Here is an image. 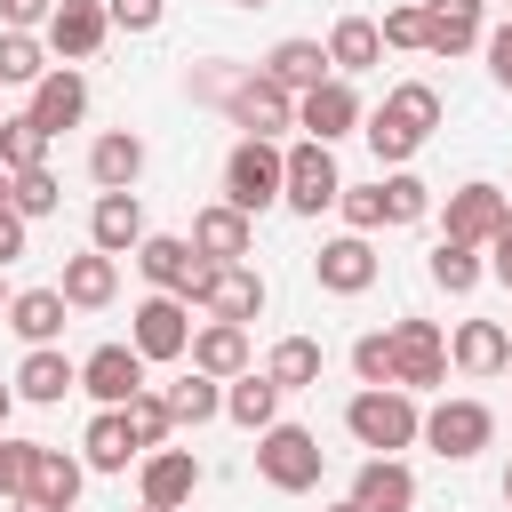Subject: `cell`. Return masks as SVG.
Returning a JSON list of instances; mask_svg holds the SVG:
<instances>
[{
    "mask_svg": "<svg viewBox=\"0 0 512 512\" xmlns=\"http://www.w3.org/2000/svg\"><path fill=\"white\" fill-rule=\"evenodd\" d=\"M296 120L312 128V144H336L344 128H360V96H352V80H336V72H328L312 96H296Z\"/></svg>",
    "mask_w": 512,
    "mask_h": 512,
    "instance_id": "cell-14",
    "label": "cell"
},
{
    "mask_svg": "<svg viewBox=\"0 0 512 512\" xmlns=\"http://www.w3.org/2000/svg\"><path fill=\"white\" fill-rule=\"evenodd\" d=\"M16 392H24V400H64V392H80V368H72L56 344H32L24 368H16Z\"/></svg>",
    "mask_w": 512,
    "mask_h": 512,
    "instance_id": "cell-26",
    "label": "cell"
},
{
    "mask_svg": "<svg viewBox=\"0 0 512 512\" xmlns=\"http://www.w3.org/2000/svg\"><path fill=\"white\" fill-rule=\"evenodd\" d=\"M0 168H8V176H24V168H48V128H40L32 112L0 120Z\"/></svg>",
    "mask_w": 512,
    "mask_h": 512,
    "instance_id": "cell-32",
    "label": "cell"
},
{
    "mask_svg": "<svg viewBox=\"0 0 512 512\" xmlns=\"http://www.w3.org/2000/svg\"><path fill=\"white\" fill-rule=\"evenodd\" d=\"M192 296H200V304H208L216 320H232V328L264 312V280H256L248 264H208V280H200Z\"/></svg>",
    "mask_w": 512,
    "mask_h": 512,
    "instance_id": "cell-11",
    "label": "cell"
},
{
    "mask_svg": "<svg viewBox=\"0 0 512 512\" xmlns=\"http://www.w3.org/2000/svg\"><path fill=\"white\" fill-rule=\"evenodd\" d=\"M136 264H144V280H152L160 296H192V288L208 280V256H200L192 240H176V232H152V240L136 248Z\"/></svg>",
    "mask_w": 512,
    "mask_h": 512,
    "instance_id": "cell-7",
    "label": "cell"
},
{
    "mask_svg": "<svg viewBox=\"0 0 512 512\" xmlns=\"http://www.w3.org/2000/svg\"><path fill=\"white\" fill-rule=\"evenodd\" d=\"M8 184H16V176H8V168H0V208H8Z\"/></svg>",
    "mask_w": 512,
    "mask_h": 512,
    "instance_id": "cell-52",
    "label": "cell"
},
{
    "mask_svg": "<svg viewBox=\"0 0 512 512\" xmlns=\"http://www.w3.org/2000/svg\"><path fill=\"white\" fill-rule=\"evenodd\" d=\"M80 392H96L104 408H128V400L144 392V360H136V344H96V352L80 360Z\"/></svg>",
    "mask_w": 512,
    "mask_h": 512,
    "instance_id": "cell-8",
    "label": "cell"
},
{
    "mask_svg": "<svg viewBox=\"0 0 512 512\" xmlns=\"http://www.w3.org/2000/svg\"><path fill=\"white\" fill-rule=\"evenodd\" d=\"M8 328H16L24 344H56V336H64V296H56V288H24V296H8Z\"/></svg>",
    "mask_w": 512,
    "mask_h": 512,
    "instance_id": "cell-29",
    "label": "cell"
},
{
    "mask_svg": "<svg viewBox=\"0 0 512 512\" xmlns=\"http://www.w3.org/2000/svg\"><path fill=\"white\" fill-rule=\"evenodd\" d=\"M344 424H352V440H360V448H384V456H392V448H408V440L424 432L416 400H408V392H392V384H368V392L344 408Z\"/></svg>",
    "mask_w": 512,
    "mask_h": 512,
    "instance_id": "cell-3",
    "label": "cell"
},
{
    "mask_svg": "<svg viewBox=\"0 0 512 512\" xmlns=\"http://www.w3.org/2000/svg\"><path fill=\"white\" fill-rule=\"evenodd\" d=\"M176 352H192L184 304H176V296H144V304H136V360H176Z\"/></svg>",
    "mask_w": 512,
    "mask_h": 512,
    "instance_id": "cell-12",
    "label": "cell"
},
{
    "mask_svg": "<svg viewBox=\"0 0 512 512\" xmlns=\"http://www.w3.org/2000/svg\"><path fill=\"white\" fill-rule=\"evenodd\" d=\"M480 40V0H424V48L432 56H464Z\"/></svg>",
    "mask_w": 512,
    "mask_h": 512,
    "instance_id": "cell-21",
    "label": "cell"
},
{
    "mask_svg": "<svg viewBox=\"0 0 512 512\" xmlns=\"http://www.w3.org/2000/svg\"><path fill=\"white\" fill-rule=\"evenodd\" d=\"M88 240H96V256H128V248H144V208H136V192H104L96 216H88Z\"/></svg>",
    "mask_w": 512,
    "mask_h": 512,
    "instance_id": "cell-20",
    "label": "cell"
},
{
    "mask_svg": "<svg viewBox=\"0 0 512 512\" xmlns=\"http://www.w3.org/2000/svg\"><path fill=\"white\" fill-rule=\"evenodd\" d=\"M24 496H40V504L72 512V496H80V464H72L64 448H40V440H32V464H24Z\"/></svg>",
    "mask_w": 512,
    "mask_h": 512,
    "instance_id": "cell-22",
    "label": "cell"
},
{
    "mask_svg": "<svg viewBox=\"0 0 512 512\" xmlns=\"http://www.w3.org/2000/svg\"><path fill=\"white\" fill-rule=\"evenodd\" d=\"M360 128H368L376 160H408V152L440 128V96H432L424 80H408V88H392V96H384V112H368Z\"/></svg>",
    "mask_w": 512,
    "mask_h": 512,
    "instance_id": "cell-1",
    "label": "cell"
},
{
    "mask_svg": "<svg viewBox=\"0 0 512 512\" xmlns=\"http://www.w3.org/2000/svg\"><path fill=\"white\" fill-rule=\"evenodd\" d=\"M104 16H112V24H128V32H152V24H160V0H112Z\"/></svg>",
    "mask_w": 512,
    "mask_h": 512,
    "instance_id": "cell-46",
    "label": "cell"
},
{
    "mask_svg": "<svg viewBox=\"0 0 512 512\" xmlns=\"http://www.w3.org/2000/svg\"><path fill=\"white\" fill-rule=\"evenodd\" d=\"M440 376H448L440 328H432V320H400V328H392V392H424V384H440Z\"/></svg>",
    "mask_w": 512,
    "mask_h": 512,
    "instance_id": "cell-6",
    "label": "cell"
},
{
    "mask_svg": "<svg viewBox=\"0 0 512 512\" xmlns=\"http://www.w3.org/2000/svg\"><path fill=\"white\" fill-rule=\"evenodd\" d=\"M144 512H160V504H144Z\"/></svg>",
    "mask_w": 512,
    "mask_h": 512,
    "instance_id": "cell-55",
    "label": "cell"
},
{
    "mask_svg": "<svg viewBox=\"0 0 512 512\" xmlns=\"http://www.w3.org/2000/svg\"><path fill=\"white\" fill-rule=\"evenodd\" d=\"M336 512H352V504H336Z\"/></svg>",
    "mask_w": 512,
    "mask_h": 512,
    "instance_id": "cell-57",
    "label": "cell"
},
{
    "mask_svg": "<svg viewBox=\"0 0 512 512\" xmlns=\"http://www.w3.org/2000/svg\"><path fill=\"white\" fill-rule=\"evenodd\" d=\"M216 408H224V392H216V376H200V368H192L184 384H168V424H208Z\"/></svg>",
    "mask_w": 512,
    "mask_h": 512,
    "instance_id": "cell-36",
    "label": "cell"
},
{
    "mask_svg": "<svg viewBox=\"0 0 512 512\" xmlns=\"http://www.w3.org/2000/svg\"><path fill=\"white\" fill-rule=\"evenodd\" d=\"M112 288H120V264L88 248V256H72V264H64V288H56V296H64V304H80V312H96V304H112Z\"/></svg>",
    "mask_w": 512,
    "mask_h": 512,
    "instance_id": "cell-28",
    "label": "cell"
},
{
    "mask_svg": "<svg viewBox=\"0 0 512 512\" xmlns=\"http://www.w3.org/2000/svg\"><path fill=\"white\" fill-rule=\"evenodd\" d=\"M376 40H384V48H424V0H408V8H392V16L376 24Z\"/></svg>",
    "mask_w": 512,
    "mask_h": 512,
    "instance_id": "cell-42",
    "label": "cell"
},
{
    "mask_svg": "<svg viewBox=\"0 0 512 512\" xmlns=\"http://www.w3.org/2000/svg\"><path fill=\"white\" fill-rule=\"evenodd\" d=\"M224 416L248 424V432H272V416H280V384H272V376H240V384L224 392Z\"/></svg>",
    "mask_w": 512,
    "mask_h": 512,
    "instance_id": "cell-34",
    "label": "cell"
},
{
    "mask_svg": "<svg viewBox=\"0 0 512 512\" xmlns=\"http://www.w3.org/2000/svg\"><path fill=\"white\" fill-rule=\"evenodd\" d=\"M120 424H128V440H136V448H160V440H168V400L136 392V400L120 408Z\"/></svg>",
    "mask_w": 512,
    "mask_h": 512,
    "instance_id": "cell-41",
    "label": "cell"
},
{
    "mask_svg": "<svg viewBox=\"0 0 512 512\" xmlns=\"http://www.w3.org/2000/svg\"><path fill=\"white\" fill-rule=\"evenodd\" d=\"M504 360H512V336H504L496 320H464V328H456V368H464V376H496Z\"/></svg>",
    "mask_w": 512,
    "mask_h": 512,
    "instance_id": "cell-30",
    "label": "cell"
},
{
    "mask_svg": "<svg viewBox=\"0 0 512 512\" xmlns=\"http://www.w3.org/2000/svg\"><path fill=\"white\" fill-rule=\"evenodd\" d=\"M56 200H64V192H56V176H48V168H24V176L8 184V208H16L24 224H32V216H48Z\"/></svg>",
    "mask_w": 512,
    "mask_h": 512,
    "instance_id": "cell-39",
    "label": "cell"
},
{
    "mask_svg": "<svg viewBox=\"0 0 512 512\" xmlns=\"http://www.w3.org/2000/svg\"><path fill=\"white\" fill-rule=\"evenodd\" d=\"M488 72H496V88H512V24L488 40Z\"/></svg>",
    "mask_w": 512,
    "mask_h": 512,
    "instance_id": "cell-50",
    "label": "cell"
},
{
    "mask_svg": "<svg viewBox=\"0 0 512 512\" xmlns=\"http://www.w3.org/2000/svg\"><path fill=\"white\" fill-rule=\"evenodd\" d=\"M504 192L496 184H464V192H448V232L440 240H464V248H488L496 232H504Z\"/></svg>",
    "mask_w": 512,
    "mask_h": 512,
    "instance_id": "cell-10",
    "label": "cell"
},
{
    "mask_svg": "<svg viewBox=\"0 0 512 512\" xmlns=\"http://www.w3.org/2000/svg\"><path fill=\"white\" fill-rule=\"evenodd\" d=\"M80 112H88V80H80V72H48V80L32 88V120H40L48 136H64Z\"/></svg>",
    "mask_w": 512,
    "mask_h": 512,
    "instance_id": "cell-23",
    "label": "cell"
},
{
    "mask_svg": "<svg viewBox=\"0 0 512 512\" xmlns=\"http://www.w3.org/2000/svg\"><path fill=\"white\" fill-rule=\"evenodd\" d=\"M264 80H272L280 96H312V88L328 80V48H320V40H280V48L264 56Z\"/></svg>",
    "mask_w": 512,
    "mask_h": 512,
    "instance_id": "cell-18",
    "label": "cell"
},
{
    "mask_svg": "<svg viewBox=\"0 0 512 512\" xmlns=\"http://www.w3.org/2000/svg\"><path fill=\"white\" fill-rule=\"evenodd\" d=\"M48 80V48L32 32H0V88H40Z\"/></svg>",
    "mask_w": 512,
    "mask_h": 512,
    "instance_id": "cell-35",
    "label": "cell"
},
{
    "mask_svg": "<svg viewBox=\"0 0 512 512\" xmlns=\"http://www.w3.org/2000/svg\"><path fill=\"white\" fill-rule=\"evenodd\" d=\"M432 280H440L448 296H464V288H480V256H472L464 240H440V248H432Z\"/></svg>",
    "mask_w": 512,
    "mask_h": 512,
    "instance_id": "cell-38",
    "label": "cell"
},
{
    "mask_svg": "<svg viewBox=\"0 0 512 512\" xmlns=\"http://www.w3.org/2000/svg\"><path fill=\"white\" fill-rule=\"evenodd\" d=\"M192 488H200V456L192 448H152L144 456V504L176 512V504H192Z\"/></svg>",
    "mask_w": 512,
    "mask_h": 512,
    "instance_id": "cell-16",
    "label": "cell"
},
{
    "mask_svg": "<svg viewBox=\"0 0 512 512\" xmlns=\"http://www.w3.org/2000/svg\"><path fill=\"white\" fill-rule=\"evenodd\" d=\"M312 272H320L328 296H360V288L376 280V248H368L360 232H344V240H328V248L312 256Z\"/></svg>",
    "mask_w": 512,
    "mask_h": 512,
    "instance_id": "cell-15",
    "label": "cell"
},
{
    "mask_svg": "<svg viewBox=\"0 0 512 512\" xmlns=\"http://www.w3.org/2000/svg\"><path fill=\"white\" fill-rule=\"evenodd\" d=\"M504 504H512V472H504Z\"/></svg>",
    "mask_w": 512,
    "mask_h": 512,
    "instance_id": "cell-54",
    "label": "cell"
},
{
    "mask_svg": "<svg viewBox=\"0 0 512 512\" xmlns=\"http://www.w3.org/2000/svg\"><path fill=\"white\" fill-rule=\"evenodd\" d=\"M24 464H32V440H8V432H0V496H8V504L24 496Z\"/></svg>",
    "mask_w": 512,
    "mask_h": 512,
    "instance_id": "cell-44",
    "label": "cell"
},
{
    "mask_svg": "<svg viewBox=\"0 0 512 512\" xmlns=\"http://www.w3.org/2000/svg\"><path fill=\"white\" fill-rule=\"evenodd\" d=\"M488 272H496V280H504V288H512V216H504V232H496V240H488Z\"/></svg>",
    "mask_w": 512,
    "mask_h": 512,
    "instance_id": "cell-49",
    "label": "cell"
},
{
    "mask_svg": "<svg viewBox=\"0 0 512 512\" xmlns=\"http://www.w3.org/2000/svg\"><path fill=\"white\" fill-rule=\"evenodd\" d=\"M248 8H264V0H248Z\"/></svg>",
    "mask_w": 512,
    "mask_h": 512,
    "instance_id": "cell-56",
    "label": "cell"
},
{
    "mask_svg": "<svg viewBox=\"0 0 512 512\" xmlns=\"http://www.w3.org/2000/svg\"><path fill=\"white\" fill-rule=\"evenodd\" d=\"M128 456H136V440H128L120 408H104V416L88 424V464H96V472H128Z\"/></svg>",
    "mask_w": 512,
    "mask_h": 512,
    "instance_id": "cell-37",
    "label": "cell"
},
{
    "mask_svg": "<svg viewBox=\"0 0 512 512\" xmlns=\"http://www.w3.org/2000/svg\"><path fill=\"white\" fill-rule=\"evenodd\" d=\"M8 400H16V392H8V384H0V424H8Z\"/></svg>",
    "mask_w": 512,
    "mask_h": 512,
    "instance_id": "cell-53",
    "label": "cell"
},
{
    "mask_svg": "<svg viewBox=\"0 0 512 512\" xmlns=\"http://www.w3.org/2000/svg\"><path fill=\"white\" fill-rule=\"evenodd\" d=\"M192 368H200V376H248V328L208 320V328L192 336Z\"/></svg>",
    "mask_w": 512,
    "mask_h": 512,
    "instance_id": "cell-25",
    "label": "cell"
},
{
    "mask_svg": "<svg viewBox=\"0 0 512 512\" xmlns=\"http://www.w3.org/2000/svg\"><path fill=\"white\" fill-rule=\"evenodd\" d=\"M16 256H24V216L0 208V264H16Z\"/></svg>",
    "mask_w": 512,
    "mask_h": 512,
    "instance_id": "cell-48",
    "label": "cell"
},
{
    "mask_svg": "<svg viewBox=\"0 0 512 512\" xmlns=\"http://www.w3.org/2000/svg\"><path fill=\"white\" fill-rule=\"evenodd\" d=\"M16 512H56V504H40V496H16Z\"/></svg>",
    "mask_w": 512,
    "mask_h": 512,
    "instance_id": "cell-51",
    "label": "cell"
},
{
    "mask_svg": "<svg viewBox=\"0 0 512 512\" xmlns=\"http://www.w3.org/2000/svg\"><path fill=\"white\" fill-rule=\"evenodd\" d=\"M264 376H272L280 392L320 384V344H312V336H280V344H272V360H264Z\"/></svg>",
    "mask_w": 512,
    "mask_h": 512,
    "instance_id": "cell-33",
    "label": "cell"
},
{
    "mask_svg": "<svg viewBox=\"0 0 512 512\" xmlns=\"http://www.w3.org/2000/svg\"><path fill=\"white\" fill-rule=\"evenodd\" d=\"M104 32H112V16L96 0H56V16H48V48L56 56H96Z\"/></svg>",
    "mask_w": 512,
    "mask_h": 512,
    "instance_id": "cell-17",
    "label": "cell"
},
{
    "mask_svg": "<svg viewBox=\"0 0 512 512\" xmlns=\"http://www.w3.org/2000/svg\"><path fill=\"white\" fill-rule=\"evenodd\" d=\"M416 504V472L400 456H368L352 472V512H408Z\"/></svg>",
    "mask_w": 512,
    "mask_h": 512,
    "instance_id": "cell-13",
    "label": "cell"
},
{
    "mask_svg": "<svg viewBox=\"0 0 512 512\" xmlns=\"http://www.w3.org/2000/svg\"><path fill=\"white\" fill-rule=\"evenodd\" d=\"M224 104H232V120H240L248 136H264V144H272V128H288V120H296V104H288L264 72H256V80H240V88H224Z\"/></svg>",
    "mask_w": 512,
    "mask_h": 512,
    "instance_id": "cell-19",
    "label": "cell"
},
{
    "mask_svg": "<svg viewBox=\"0 0 512 512\" xmlns=\"http://www.w3.org/2000/svg\"><path fill=\"white\" fill-rule=\"evenodd\" d=\"M376 200H384V224H416V216L432 208V192H424L416 176H384V184H376Z\"/></svg>",
    "mask_w": 512,
    "mask_h": 512,
    "instance_id": "cell-40",
    "label": "cell"
},
{
    "mask_svg": "<svg viewBox=\"0 0 512 512\" xmlns=\"http://www.w3.org/2000/svg\"><path fill=\"white\" fill-rule=\"evenodd\" d=\"M272 200H280V152H272L264 136L232 144V160H224V208L256 216V208H272Z\"/></svg>",
    "mask_w": 512,
    "mask_h": 512,
    "instance_id": "cell-4",
    "label": "cell"
},
{
    "mask_svg": "<svg viewBox=\"0 0 512 512\" xmlns=\"http://www.w3.org/2000/svg\"><path fill=\"white\" fill-rule=\"evenodd\" d=\"M344 192V176H336V160H328V144H296V152H280V200L296 208V216H320L328 200Z\"/></svg>",
    "mask_w": 512,
    "mask_h": 512,
    "instance_id": "cell-5",
    "label": "cell"
},
{
    "mask_svg": "<svg viewBox=\"0 0 512 512\" xmlns=\"http://www.w3.org/2000/svg\"><path fill=\"white\" fill-rule=\"evenodd\" d=\"M88 176H96L104 192H128V184L144 176V144H136L128 128H112V136H96V152H88Z\"/></svg>",
    "mask_w": 512,
    "mask_h": 512,
    "instance_id": "cell-27",
    "label": "cell"
},
{
    "mask_svg": "<svg viewBox=\"0 0 512 512\" xmlns=\"http://www.w3.org/2000/svg\"><path fill=\"white\" fill-rule=\"evenodd\" d=\"M256 472H264L280 496H304V488H320V472H328V448H320L304 424H272V432L256 440Z\"/></svg>",
    "mask_w": 512,
    "mask_h": 512,
    "instance_id": "cell-2",
    "label": "cell"
},
{
    "mask_svg": "<svg viewBox=\"0 0 512 512\" xmlns=\"http://www.w3.org/2000/svg\"><path fill=\"white\" fill-rule=\"evenodd\" d=\"M192 248H200L208 264H240V256H248V216H240V208H200V216H192Z\"/></svg>",
    "mask_w": 512,
    "mask_h": 512,
    "instance_id": "cell-24",
    "label": "cell"
},
{
    "mask_svg": "<svg viewBox=\"0 0 512 512\" xmlns=\"http://www.w3.org/2000/svg\"><path fill=\"white\" fill-rule=\"evenodd\" d=\"M336 200H344V224H352V232H376V224H384V200H376V184H360V192H336Z\"/></svg>",
    "mask_w": 512,
    "mask_h": 512,
    "instance_id": "cell-45",
    "label": "cell"
},
{
    "mask_svg": "<svg viewBox=\"0 0 512 512\" xmlns=\"http://www.w3.org/2000/svg\"><path fill=\"white\" fill-rule=\"evenodd\" d=\"M352 368H360V384H392V336H360Z\"/></svg>",
    "mask_w": 512,
    "mask_h": 512,
    "instance_id": "cell-43",
    "label": "cell"
},
{
    "mask_svg": "<svg viewBox=\"0 0 512 512\" xmlns=\"http://www.w3.org/2000/svg\"><path fill=\"white\" fill-rule=\"evenodd\" d=\"M0 16H8V32H32V24L56 16V0H0Z\"/></svg>",
    "mask_w": 512,
    "mask_h": 512,
    "instance_id": "cell-47",
    "label": "cell"
},
{
    "mask_svg": "<svg viewBox=\"0 0 512 512\" xmlns=\"http://www.w3.org/2000/svg\"><path fill=\"white\" fill-rule=\"evenodd\" d=\"M376 56H384V40H376V24H368V16H344V24L328 32V64H336V80L368 72Z\"/></svg>",
    "mask_w": 512,
    "mask_h": 512,
    "instance_id": "cell-31",
    "label": "cell"
},
{
    "mask_svg": "<svg viewBox=\"0 0 512 512\" xmlns=\"http://www.w3.org/2000/svg\"><path fill=\"white\" fill-rule=\"evenodd\" d=\"M424 440H432L440 456H480V448L496 440V416H488L480 400H440V408L424 416Z\"/></svg>",
    "mask_w": 512,
    "mask_h": 512,
    "instance_id": "cell-9",
    "label": "cell"
}]
</instances>
